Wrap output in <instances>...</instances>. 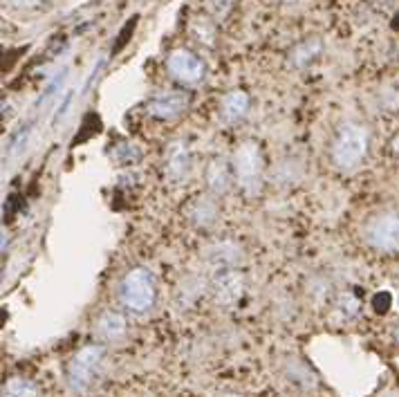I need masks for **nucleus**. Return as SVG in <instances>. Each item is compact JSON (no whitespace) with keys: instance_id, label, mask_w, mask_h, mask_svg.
<instances>
[{"instance_id":"nucleus-1","label":"nucleus","mask_w":399,"mask_h":397,"mask_svg":"<svg viewBox=\"0 0 399 397\" xmlns=\"http://www.w3.org/2000/svg\"><path fill=\"white\" fill-rule=\"evenodd\" d=\"M368 151V131L359 124H343L332 142V162L343 171L357 168Z\"/></svg>"},{"instance_id":"nucleus-2","label":"nucleus","mask_w":399,"mask_h":397,"mask_svg":"<svg viewBox=\"0 0 399 397\" xmlns=\"http://www.w3.org/2000/svg\"><path fill=\"white\" fill-rule=\"evenodd\" d=\"M122 305L133 315H144L155 301V278L146 267H135L122 278L119 285Z\"/></svg>"},{"instance_id":"nucleus-3","label":"nucleus","mask_w":399,"mask_h":397,"mask_svg":"<svg viewBox=\"0 0 399 397\" xmlns=\"http://www.w3.org/2000/svg\"><path fill=\"white\" fill-rule=\"evenodd\" d=\"M106 361V348L99 343H92V346L81 348L77 355H74L68 363L66 370V380L70 391L74 393H85L94 384L96 375L101 373V366Z\"/></svg>"},{"instance_id":"nucleus-4","label":"nucleus","mask_w":399,"mask_h":397,"mask_svg":"<svg viewBox=\"0 0 399 397\" xmlns=\"http://www.w3.org/2000/svg\"><path fill=\"white\" fill-rule=\"evenodd\" d=\"M233 171L238 178L240 187L249 193H256L258 185H261V173H263V153L254 142H245L235 148L233 153Z\"/></svg>"},{"instance_id":"nucleus-5","label":"nucleus","mask_w":399,"mask_h":397,"mask_svg":"<svg viewBox=\"0 0 399 397\" xmlns=\"http://www.w3.org/2000/svg\"><path fill=\"white\" fill-rule=\"evenodd\" d=\"M365 238L379 252H397L399 250V216L397 213H382L368 222Z\"/></svg>"},{"instance_id":"nucleus-6","label":"nucleus","mask_w":399,"mask_h":397,"mask_svg":"<svg viewBox=\"0 0 399 397\" xmlns=\"http://www.w3.org/2000/svg\"><path fill=\"white\" fill-rule=\"evenodd\" d=\"M166 70L168 74L180 83L196 85L204 79V63L198 55H193L191 50L177 48L168 55L166 59Z\"/></svg>"},{"instance_id":"nucleus-7","label":"nucleus","mask_w":399,"mask_h":397,"mask_svg":"<svg viewBox=\"0 0 399 397\" xmlns=\"http://www.w3.org/2000/svg\"><path fill=\"white\" fill-rule=\"evenodd\" d=\"M189 106V94L182 90H164L157 92L153 99L148 101V113L157 117V120H175Z\"/></svg>"},{"instance_id":"nucleus-8","label":"nucleus","mask_w":399,"mask_h":397,"mask_svg":"<svg viewBox=\"0 0 399 397\" xmlns=\"http://www.w3.org/2000/svg\"><path fill=\"white\" fill-rule=\"evenodd\" d=\"M245 292V278L240 272L226 270L213 281V294L218 303H233Z\"/></svg>"},{"instance_id":"nucleus-9","label":"nucleus","mask_w":399,"mask_h":397,"mask_svg":"<svg viewBox=\"0 0 399 397\" xmlns=\"http://www.w3.org/2000/svg\"><path fill=\"white\" fill-rule=\"evenodd\" d=\"M126 319L122 312H115V310H106L103 315H99L94 324V335L101 341H119L126 335Z\"/></svg>"},{"instance_id":"nucleus-10","label":"nucleus","mask_w":399,"mask_h":397,"mask_svg":"<svg viewBox=\"0 0 399 397\" xmlns=\"http://www.w3.org/2000/svg\"><path fill=\"white\" fill-rule=\"evenodd\" d=\"M249 94L245 90H231L229 94H224L222 106H220V113H222V120L226 124H235L240 122L242 117L249 113Z\"/></svg>"},{"instance_id":"nucleus-11","label":"nucleus","mask_w":399,"mask_h":397,"mask_svg":"<svg viewBox=\"0 0 399 397\" xmlns=\"http://www.w3.org/2000/svg\"><path fill=\"white\" fill-rule=\"evenodd\" d=\"M191 166V157L184 144H173L168 148V157H166V173L171 180H182L189 173Z\"/></svg>"},{"instance_id":"nucleus-12","label":"nucleus","mask_w":399,"mask_h":397,"mask_svg":"<svg viewBox=\"0 0 399 397\" xmlns=\"http://www.w3.org/2000/svg\"><path fill=\"white\" fill-rule=\"evenodd\" d=\"M321 52V41L319 38H307L303 41L300 45H296L292 50V55H289V63H292L294 68H305L307 63H312Z\"/></svg>"},{"instance_id":"nucleus-13","label":"nucleus","mask_w":399,"mask_h":397,"mask_svg":"<svg viewBox=\"0 0 399 397\" xmlns=\"http://www.w3.org/2000/svg\"><path fill=\"white\" fill-rule=\"evenodd\" d=\"M3 397H38V386L27 377H9L3 384Z\"/></svg>"},{"instance_id":"nucleus-14","label":"nucleus","mask_w":399,"mask_h":397,"mask_svg":"<svg viewBox=\"0 0 399 397\" xmlns=\"http://www.w3.org/2000/svg\"><path fill=\"white\" fill-rule=\"evenodd\" d=\"M207 182L213 193H222L229 187V168L222 162V159H213L207 171Z\"/></svg>"},{"instance_id":"nucleus-15","label":"nucleus","mask_w":399,"mask_h":397,"mask_svg":"<svg viewBox=\"0 0 399 397\" xmlns=\"http://www.w3.org/2000/svg\"><path fill=\"white\" fill-rule=\"evenodd\" d=\"M218 397H242V395H238V393H222Z\"/></svg>"},{"instance_id":"nucleus-16","label":"nucleus","mask_w":399,"mask_h":397,"mask_svg":"<svg viewBox=\"0 0 399 397\" xmlns=\"http://www.w3.org/2000/svg\"><path fill=\"white\" fill-rule=\"evenodd\" d=\"M397 339H399V328H397Z\"/></svg>"}]
</instances>
